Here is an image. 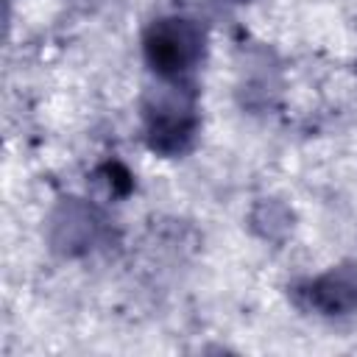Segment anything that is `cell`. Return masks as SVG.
<instances>
[{
  "label": "cell",
  "instance_id": "1",
  "mask_svg": "<svg viewBox=\"0 0 357 357\" xmlns=\"http://www.w3.org/2000/svg\"><path fill=\"white\" fill-rule=\"evenodd\" d=\"M148 59L159 73L187 70L198 56V33L181 20L159 22L148 36Z\"/></svg>",
  "mask_w": 357,
  "mask_h": 357
}]
</instances>
